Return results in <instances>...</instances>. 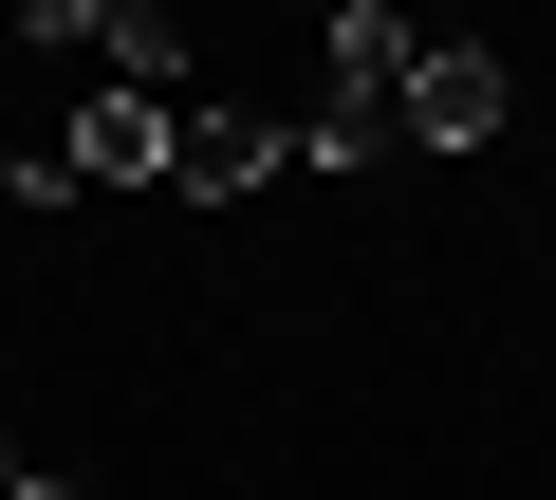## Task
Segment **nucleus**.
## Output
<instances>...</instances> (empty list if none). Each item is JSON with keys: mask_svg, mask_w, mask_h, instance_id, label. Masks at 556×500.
Segmentation results:
<instances>
[{"mask_svg": "<svg viewBox=\"0 0 556 500\" xmlns=\"http://www.w3.org/2000/svg\"><path fill=\"white\" fill-rule=\"evenodd\" d=\"M501 112H519V56L501 38H427L408 56V149H501Z\"/></svg>", "mask_w": 556, "mask_h": 500, "instance_id": "nucleus-2", "label": "nucleus"}, {"mask_svg": "<svg viewBox=\"0 0 556 500\" xmlns=\"http://www.w3.org/2000/svg\"><path fill=\"white\" fill-rule=\"evenodd\" d=\"M0 204H75V167H56V149H20V130H0Z\"/></svg>", "mask_w": 556, "mask_h": 500, "instance_id": "nucleus-6", "label": "nucleus"}, {"mask_svg": "<svg viewBox=\"0 0 556 500\" xmlns=\"http://www.w3.org/2000/svg\"><path fill=\"white\" fill-rule=\"evenodd\" d=\"M260 167H298V130H260V112H223V93H186V167H167V185H186V204H241Z\"/></svg>", "mask_w": 556, "mask_h": 500, "instance_id": "nucleus-4", "label": "nucleus"}, {"mask_svg": "<svg viewBox=\"0 0 556 500\" xmlns=\"http://www.w3.org/2000/svg\"><path fill=\"white\" fill-rule=\"evenodd\" d=\"M93 75H130V93H204V56H186V20H167V0H112Z\"/></svg>", "mask_w": 556, "mask_h": 500, "instance_id": "nucleus-5", "label": "nucleus"}, {"mask_svg": "<svg viewBox=\"0 0 556 500\" xmlns=\"http://www.w3.org/2000/svg\"><path fill=\"white\" fill-rule=\"evenodd\" d=\"M56 167H75V185H167V167H186V93H130V75H93V112L56 130Z\"/></svg>", "mask_w": 556, "mask_h": 500, "instance_id": "nucleus-3", "label": "nucleus"}, {"mask_svg": "<svg viewBox=\"0 0 556 500\" xmlns=\"http://www.w3.org/2000/svg\"><path fill=\"white\" fill-rule=\"evenodd\" d=\"M0 500H75V482H38V463H20V482H0Z\"/></svg>", "mask_w": 556, "mask_h": 500, "instance_id": "nucleus-7", "label": "nucleus"}, {"mask_svg": "<svg viewBox=\"0 0 556 500\" xmlns=\"http://www.w3.org/2000/svg\"><path fill=\"white\" fill-rule=\"evenodd\" d=\"M408 0H334V75H316V112H298V167H390L408 149Z\"/></svg>", "mask_w": 556, "mask_h": 500, "instance_id": "nucleus-1", "label": "nucleus"}]
</instances>
